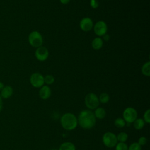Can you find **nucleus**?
<instances>
[{
  "label": "nucleus",
  "mask_w": 150,
  "mask_h": 150,
  "mask_svg": "<svg viewBox=\"0 0 150 150\" xmlns=\"http://www.w3.org/2000/svg\"><path fill=\"white\" fill-rule=\"evenodd\" d=\"M54 81V78L52 75L48 74L46 75L45 77H44V82L47 85L52 84Z\"/></svg>",
  "instance_id": "nucleus-21"
},
{
  "label": "nucleus",
  "mask_w": 150,
  "mask_h": 150,
  "mask_svg": "<svg viewBox=\"0 0 150 150\" xmlns=\"http://www.w3.org/2000/svg\"><path fill=\"white\" fill-rule=\"evenodd\" d=\"M90 6L92 8L96 9L98 6V2L97 0H90Z\"/></svg>",
  "instance_id": "nucleus-26"
},
{
  "label": "nucleus",
  "mask_w": 150,
  "mask_h": 150,
  "mask_svg": "<svg viewBox=\"0 0 150 150\" xmlns=\"http://www.w3.org/2000/svg\"><path fill=\"white\" fill-rule=\"evenodd\" d=\"M4 84L1 81H0V90H1L4 88Z\"/></svg>",
  "instance_id": "nucleus-30"
},
{
  "label": "nucleus",
  "mask_w": 150,
  "mask_h": 150,
  "mask_svg": "<svg viewBox=\"0 0 150 150\" xmlns=\"http://www.w3.org/2000/svg\"><path fill=\"white\" fill-rule=\"evenodd\" d=\"M147 139L145 137H141L139 138L138 141V144L141 146H144L147 143Z\"/></svg>",
  "instance_id": "nucleus-25"
},
{
  "label": "nucleus",
  "mask_w": 150,
  "mask_h": 150,
  "mask_svg": "<svg viewBox=\"0 0 150 150\" xmlns=\"http://www.w3.org/2000/svg\"><path fill=\"white\" fill-rule=\"evenodd\" d=\"M133 126L135 129L137 130H140L142 129L145 125V122H144V120L142 118H137L133 122Z\"/></svg>",
  "instance_id": "nucleus-16"
},
{
  "label": "nucleus",
  "mask_w": 150,
  "mask_h": 150,
  "mask_svg": "<svg viewBox=\"0 0 150 150\" xmlns=\"http://www.w3.org/2000/svg\"><path fill=\"white\" fill-rule=\"evenodd\" d=\"M128 134L125 132H121L117 135V141L119 142H125L128 139Z\"/></svg>",
  "instance_id": "nucleus-18"
},
{
  "label": "nucleus",
  "mask_w": 150,
  "mask_h": 150,
  "mask_svg": "<svg viewBox=\"0 0 150 150\" xmlns=\"http://www.w3.org/2000/svg\"><path fill=\"white\" fill-rule=\"evenodd\" d=\"M141 71L144 75L146 76H150V62H147L143 64L142 66Z\"/></svg>",
  "instance_id": "nucleus-17"
},
{
  "label": "nucleus",
  "mask_w": 150,
  "mask_h": 150,
  "mask_svg": "<svg viewBox=\"0 0 150 150\" xmlns=\"http://www.w3.org/2000/svg\"><path fill=\"white\" fill-rule=\"evenodd\" d=\"M128 150H141V146L138 142H133L128 146Z\"/></svg>",
  "instance_id": "nucleus-24"
},
{
  "label": "nucleus",
  "mask_w": 150,
  "mask_h": 150,
  "mask_svg": "<svg viewBox=\"0 0 150 150\" xmlns=\"http://www.w3.org/2000/svg\"><path fill=\"white\" fill-rule=\"evenodd\" d=\"M30 83L35 88H39L43 86L44 77L39 73H34L30 77Z\"/></svg>",
  "instance_id": "nucleus-7"
},
{
  "label": "nucleus",
  "mask_w": 150,
  "mask_h": 150,
  "mask_svg": "<svg viewBox=\"0 0 150 150\" xmlns=\"http://www.w3.org/2000/svg\"><path fill=\"white\" fill-rule=\"evenodd\" d=\"M114 125L116 127L121 128H123L125 126L126 122L125 121V120L123 118L120 117V118H117L115 120Z\"/></svg>",
  "instance_id": "nucleus-19"
},
{
  "label": "nucleus",
  "mask_w": 150,
  "mask_h": 150,
  "mask_svg": "<svg viewBox=\"0 0 150 150\" xmlns=\"http://www.w3.org/2000/svg\"><path fill=\"white\" fill-rule=\"evenodd\" d=\"M138 117L137 111L133 107L126 108L122 113V118L125 120L126 123L131 124Z\"/></svg>",
  "instance_id": "nucleus-6"
},
{
  "label": "nucleus",
  "mask_w": 150,
  "mask_h": 150,
  "mask_svg": "<svg viewBox=\"0 0 150 150\" xmlns=\"http://www.w3.org/2000/svg\"><path fill=\"white\" fill-rule=\"evenodd\" d=\"M51 89L48 86H43L41 87L39 92L40 97L43 100L49 98L51 96Z\"/></svg>",
  "instance_id": "nucleus-11"
},
{
  "label": "nucleus",
  "mask_w": 150,
  "mask_h": 150,
  "mask_svg": "<svg viewBox=\"0 0 150 150\" xmlns=\"http://www.w3.org/2000/svg\"><path fill=\"white\" fill-rule=\"evenodd\" d=\"M70 0H60V2L63 4H67L69 2Z\"/></svg>",
  "instance_id": "nucleus-28"
},
{
  "label": "nucleus",
  "mask_w": 150,
  "mask_h": 150,
  "mask_svg": "<svg viewBox=\"0 0 150 150\" xmlns=\"http://www.w3.org/2000/svg\"><path fill=\"white\" fill-rule=\"evenodd\" d=\"M94 31L98 36H103L106 34L107 31V26L104 21H100L94 26Z\"/></svg>",
  "instance_id": "nucleus-8"
},
{
  "label": "nucleus",
  "mask_w": 150,
  "mask_h": 150,
  "mask_svg": "<svg viewBox=\"0 0 150 150\" xmlns=\"http://www.w3.org/2000/svg\"><path fill=\"white\" fill-rule=\"evenodd\" d=\"M2 105H3L2 100V97L0 96V112L1 111V110L2 109Z\"/></svg>",
  "instance_id": "nucleus-29"
},
{
  "label": "nucleus",
  "mask_w": 150,
  "mask_h": 150,
  "mask_svg": "<svg viewBox=\"0 0 150 150\" xmlns=\"http://www.w3.org/2000/svg\"><path fill=\"white\" fill-rule=\"evenodd\" d=\"M98 100H99V102L103 104H106L110 100V96L107 93H103L100 95Z\"/></svg>",
  "instance_id": "nucleus-20"
},
{
  "label": "nucleus",
  "mask_w": 150,
  "mask_h": 150,
  "mask_svg": "<svg viewBox=\"0 0 150 150\" xmlns=\"http://www.w3.org/2000/svg\"><path fill=\"white\" fill-rule=\"evenodd\" d=\"M49 56V51L45 46H40L38 47L35 51V57L39 61H45Z\"/></svg>",
  "instance_id": "nucleus-9"
},
{
  "label": "nucleus",
  "mask_w": 150,
  "mask_h": 150,
  "mask_svg": "<svg viewBox=\"0 0 150 150\" xmlns=\"http://www.w3.org/2000/svg\"><path fill=\"white\" fill-rule=\"evenodd\" d=\"M143 120L145 123H150V110L148 109L145 111L143 115Z\"/></svg>",
  "instance_id": "nucleus-23"
},
{
  "label": "nucleus",
  "mask_w": 150,
  "mask_h": 150,
  "mask_svg": "<svg viewBox=\"0 0 150 150\" xmlns=\"http://www.w3.org/2000/svg\"><path fill=\"white\" fill-rule=\"evenodd\" d=\"M80 27L82 30L84 32H88L93 28V22L90 18H84L80 22Z\"/></svg>",
  "instance_id": "nucleus-10"
},
{
  "label": "nucleus",
  "mask_w": 150,
  "mask_h": 150,
  "mask_svg": "<svg viewBox=\"0 0 150 150\" xmlns=\"http://www.w3.org/2000/svg\"><path fill=\"white\" fill-rule=\"evenodd\" d=\"M78 124L83 129H89L93 128L96 122L94 112L90 110H83L77 117Z\"/></svg>",
  "instance_id": "nucleus-1"
},
{
  "label": "nucleus",
  "mask_w": 150,
  "mask_h": 150,
  "mask_svg": "<svg viewBox=\"0 0 150 150\" xmlns=\"http://www.w3.org/2000/svg\"><path fill=\"white\" fill-rule=\"evenodd\" d=\"M60 124L65 130H73L78 125L77 118L73 113L66 112L61 117Z\"/></svg>",
  "instance_id": "nucleus-2"
},
{
  "label": "nucleus",
  "mask_w": 150,
  "mask_h": 150,
  "mask_svg": "<svg viewBox=\"0 0 150 150\" xmlns=\"http://www.w3.org/2000/svg\"><path fill=\"white\" fill-rule=\"evenodd\" d=\"M102 141L104 145L109 148L115 147L118 143L117 135L111 132H105L103 135Z\"/></svg>",
  "instance_id": "nucleus-4"
},
{
  "label": "nucleus",
  "mask_w": 150,
  "mask_h": 150,
  "mask_svg": "<svg viewBox=\"0 0 150 150\" xmlns=\"http://www.w3.org/2000/svg\"><path fill=\"white\" fill-rule=\"evenodd\" d=\"M29 44L34 47H39L43 43V38L42 35L38 31L34 30L30 33L28 36Z\"/></svg>",
  "instance_id": "nucleus-5"
},
{
  "label": "nucleus",
  "mask_w": 150,
  "mask_h": 150,
  "mask_svg": "<svg viewBox=\"0 0 150 150\" xmlns=\"http://www.w3.org/2000/svg\"><path fill=\"white\" fill-rule=\"evenodd\" d=\"M103 36V39L105 40V41H108L109 40V39H110V36L108 35H107V34H105Z\"/></svg>",
  "instance_id": "nucleus-27"
},
{
  "label": "nucleus",
  "mask_w": 150,
  "mask_h": 150,
  "mask_svg": "<svg viewBox=\"0 0 150 150\" xmlns=\"http://www.w3.org/2000/svg\"><path fill=\"white\" fill-rule=\"evenodd\" d=\"M103 45V41L102 39L99 37L94 38L91 42L92 47L95 50L100 49L102 47Z\"/></svg>",
  "instance_id": "nucleus-14"
},
{
  "label": "nucleus",
  "mask_w": 150,
  "mask_h": 150,
  "mask_svg": "<svg viewBox=\"0 0 150 150\" xmlns=\"http://www.w3.org/2000/svg\"><path fill=\"white\" fill-rule=\"evenodd\" d=\"M59 150H76V146L71 142H64L60 145Z\"/></svg>",
  "instance_id": "nucleus-15"
},
{
  "label": "nucleus",
  "mask_w": 150,
  "mask_h": 150,
  "mask_svg": "<svg viewBox=\"0 0 150 150\" xmlns=\"http://www.w3.org/2000/svg\"><path fill=\"white\" fill-rule=\"evenodd\" d=\"M84 103L88 110H95L98 107L100 102L97 96L93 93H90L86 95Z\"/></svg>",
  "instance_id": "nucleus-3"
},
{
  "label": "nucleus",
  "mask_w": 150,
  "mask_h": 150,
  "mask_svg": "<svg viewBox=\"0 0 150 150\" xmlns=\"http://www.w3.org/2000/svg\"><path fill=\"white\" fill-rule=\"evenodd\" d=\"M13 94V88L10 86H6L1 90V97L4 98H9Z\"/></svg>",
  "instance_id": "nucleus-12"
},
{
  "label": "nucleus",
  "mask_w": 150,
  "mask_h": 150,
  "mask_svg": "<svg viewBox=\"0 0 150 150\" xmlns=\"http://www.w3.org/2000/svg\"><path fill=\"white\" fill-rule=\"evenodd\" d=\"M93 112L95 117L99 120H102L106 116V111L105 109L103 108V107H98L95 109L94 112Z\"/></svg>",
  "instance_id": "nucleus-13"
},
{
  "label": "nucleus",
  "mask_w": 150,
  "mask_h": 150,
  "mask_svg": "<svg viewBox=\"0 0 150 150\" xmlns=\"http://www.w3.org/2000/svg\"><path fill=\"white\" fill-rule=\"evenodd\" d=\"M115 150H128V145L125 142H118L115 146Z\"/></svg>",
  "instance_id": "nucleus-22"
}]
</instances>
